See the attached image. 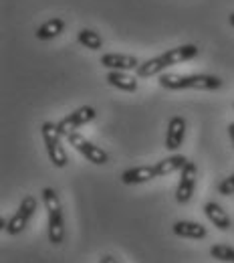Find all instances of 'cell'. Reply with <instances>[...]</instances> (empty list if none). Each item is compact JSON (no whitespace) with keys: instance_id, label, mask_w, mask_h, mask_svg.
I'll use <instances>...</instances> for the list:
<instances>
[{"instance_id":"6da1fadb","label":"cell","mask_w":234,"mask_h":263,"mask_svg":"<svg viewBox=\"0 0 234 263\" xmlns=\"http://www.w3.org/2000/svg\"><path fill=\"white\" fill-rule=\"evenodd\" d=\"M160 85L169 91H180V89H200V91H214L222 87V79L216 75H180V73H162L160 75Z\"/></svg>"},{"instance_id":"7a4b0ae2","label":"cell","mask_w":234,"mask_h":263,"mask_svg":"<svg viewBox=\"0 0 234 263\" xmlns=\"http://www.w3.org/2000/svg\"><path fill=\"white\" fill-rule=\"evenodd\" d=\"M40 197L49 215V241L53 245H61L65 237V227H63V206H61L59 195L47 186L40 191Z\"/></svg>"},{"instance_id":"3957f363","label":"cell","mask_w":234,"mask_h":263,"mask_svg":"<svg viewBox=\"0 0 234 263\" xmlns=\"http://www.w3.org/2000/svg\"><path fill=\"white\" fill-rule=\"evenodd\" d=\"M40 134H42V142H45L49 160L53 162L55 168H65L69 162V156L63 148V136L59 134V128L53 122H45L40 126Z\"/></svg>"},{"instance_id":"277c9868","label":"cell","mask_w":234,"mask_h":263,"mask_svg":"<svg viewBox=\"0 0 234 263\" xmlns=\"http://www.w3.org/2000/svg\"><path fill=\"white\" fill-rule=\"evenodd\" d=\"M67 142L83 156V158H87V162H91V164H97V166H103L109 162V156H107V152L99 148V146H95V144H91L85 136H81V134H77V132H73V134H69L67 136Z\"/></svg>"},{"instance_id":"5b68a950","label":"cell","mask_w":234,"mask_h":263,"mask_svg":"<svg viewBox=\"0 0 234 263\" xmlns=\"http://www.w3.org/2000/svg\"><path fill=\"white\" fill-rule=\"evenodd\" d=\"M36 206H38L36 198H34L33 195H27V197L23 198V202L18 204L16 213L12 215V219L8 221V225H6V233H8V235H18V233H23V231L27 229L29 221L33 219Z\"/></svg>"},{"instance_id":"8992f818","label":"cell","mask_w":234,"mask_h":263,"mask_svg":"<svg viewBox=\"0 0 234 263\" xmlns=\"http://www.w3.org/2000/svg\"><path fill=\"white\" fill-rule=\"evenodd\" d=\"M95 116H97V111H95L91 105H83V107L75 109L73 114L65 116V118H63V120L57 124V128H59V134H61L63 138H67L69 134L77 132L79 128H81V126H85V124L93 122V120H95Z\"/></svg>"},{"instance_id":"52a82bcc","label":"cell","mask_w":234,"mask_h":263,"mask_svg":"<svg viewBox=\"0 0 234 263\" xmlns=\"http://www.w3.org/2000/svg\"><path fill=\"white\" fill-rule=\"evenodd\" d=\"M196 174H198V168L190 160L180 170V182H178V189H176V200L180 204L190 202V198L194 195V189H196Z\"/></svg>"},{"instance_id":"ba28073f","label":"cell","mask_w":234,"mask_h":263,"mask_svg":"<svg viewBox=\"0 0 234 263\" xmlns=\"http://www.w3.org/2000/svg\"><path fill=\"white\" fill-rule=\"evenodd\" d=\"M99 63L111 71H135L141 65L139 59L134 55H121V53H107L99 59Z\"/></svg>"},{"instance_id":"9c48e42d","label":"cell","mask_w":234,"mask_h":263,"mask_svg":"<svg viewBox=\"0 0 234 263\" xmlns=\"http://www.w3.org/2000/svg\"><path fill=\"white\" fill-rule=\"evenodd\" d=\"M184 136H186V120L182 116H174L167 124L166 132V148L167 150H178L184 142Z\"/></svg>"},{"instance_id":"30bf717a","label":"cell","mask_w":234,"mask_h":263,"mask_svg":"<svg viewBox=\"0 0 234 263\" xmlns=\"http://www.w3.org/2000/svg\"><path fill=\"white\" fill-rule=\"evenodd\" d=\"M200 55V49L196 45H180L176 49H167L166 53H162V59L166 61V65H178L184 61H190L194 57Z\"/></svg>"},{"instance_id":"8fae6325","label":"cell","mask_w":234,"mask_h":263,"mask_svg":"<svg viewBox=\"0 0 234 263\" xmlns=\"http://www.w3.org/2000/svg\"><path fill=\"white\" fill-rule=\"evenodd\" d=\"M204 213H206V217H208V221L216 227V229L220 231H228L232 227V221H230V217H228V213L218 204V202H206L204 204Z\"/></svg>"},{"instance_id":"7c38bea8","label":"cell","mask_w":234,"mask_h":263,"mask_svg":"<svg viewBox=\"0 0 234 263\" xmlns=\"http://www.w3.org/2000/svg\"><path fill=\"white\" fill-rule=\"evenodd\" d=\"M154 178H158L154 166H135V168H127L121 174L123 184H143V182H150Z\"/></svg>"},{"instance_id":"4fadbf2b","label":"cell","mask_w":234,"mask_h":263,"mask_svg":"<svg viewBox=\"0 0 234 263\" xmlns=\"http://www.w3.org/2000/svg\"><path fill=\"white\" fill-rule=\"evenodd\" d=\"M105 81L111 85V87H115V89H121V91H137V87H139V83H137V79L132 77L127 71H109L107 73V77H105Z\"/></svg>"},{"instance_id":"5bb4252c","label":"cell","mask_w":234,"mask_h":263,"mask_svg":"<svg viewBox=\"0 0 234 263\" xmlns=\"http://www.w3.org/2000/svg\"><path fill=\"white\" fill-rule=\"evenodd\" d=\"M172 229H174V235L182 239H204L208 235L200 223H194V221H178L174 223Z\"/></svg>"},{"instance_id":"9a60e30c","label":"cell","mask_w":234,"mask_h":263,"mask_svg":"<svg viewBox=\"0 0 234 263\" xmlns=\"http://www.w3.org/2000/svg\"><path fill=\"white\" fill-rule=\"evenodd\" d=\"M186 162H188V158H184V156H180V154L167 156V158H164V160H160V162L154 164L156 176L160 178V176H167V174H172V172H180V170L186 166Z\"/></svg>"},{"instance_id":"2e32d148","label":"cell","mask_w":234,"mask_h":263,"mask_svg":"<svg viewBox=\"0 0 234 263\" xmlns=\"http://www.w3.org/2000/svg\"><path fill=\"white\" fill-rule=\"evenodd\" d=\"M63 29H65V21L63 18H51V21H47L45 25H40L36 29L34 36L38 41H51V39H55V36H59L63 33Z\"/></svg>"},{"instance_id":"e0dca14e","label":"cell","mask_w":234,"mask_h":263,"mask_svg":"<svg viewBox=\"0 0 234 263\" xmlns=\"http://www.w3.org/2000/svg\"><path fill=\"white\" fill-rule=\"evenodd\" d=\"M166 69H167L166 61L162 59V55H158V57H154V59H147V61H143V63L137 67L135 71H137V77L145 79V77H152V75L164 73Z\"/></svg>"},{"instance_id":"ac0fdd59","label":"cell","mask_w":234,"mask_h":263,"mask_svg":"<svg viewBox=\"0 0 234 263\" xmlns=\"http://www.w3.org/2000/svg\"><path fill=\"white\" fill-rule=\"evenodd\" d=\"M77 41H79L83 47H87L89 51H99L101 47H103V39H101V34L95 33V31H91V29H83V31H79Z\"/></svg>"},{"instance_id":"d6986e66","label":"cell","mask_w":234,"mask_h":263,"mask_svg":"<svg viewBox=\"0 0 234 263\" xmlns=\"http://www.w3.org/2000/svg\"><path fill=\"white\" fill-rule=\"evenodd\" d=\"M210 255L218 261L234 263V249L230 245H214V247H210Z\"/></svg>"},{"instance_id":"ffe728a7","label":"cell","mask_w":234,"mask_h":263,"mask_svg":"<svg viewBox=\"0 0 234 263\" xmlns=\"http://www.w3.org/2000/svg\"><path fill=\"white\" fill-rule=\"evenodd\" d=\"M218 195H222V197H230V195H234V174L232 176H228V178H224V180L218 184Z\"/></svg>"},{"instance_id":"44dd1931","label":"cell","mask_w":234,"mask_h":263,"mask_svg":"<svg viewBox=\"0 0 234 263\" xmlns=\"http://www.w3.org/2000/svg\"><path fill=\"white\" fill-rule=\"evenodd\" d=\"M99 263H119V261H117L115 257H111V255H103L99 259Z\"/></svg>"},{"instance_id":"7402d4cb","label":"cell","mask_w":234,"mask_h":263,"mask_svg":"<svg viewBox=\"0 0 234 263\" xmlns=\"http://www.w3.org/2000/svg\"><path fill=\"white\" fill-rule=\"evenodd\" d=\"M228 136H230V142H232V148H234V122L228 124Z\"/></svg>"},{"instance_id":"603a6c76","label":"cell","mask_w":234,"mask_h":263,"mask_svg":"<svg viewBox=\"0 0 234 263\" xmlns=\"http://www.w3.org/2000/svg\"><path fill=\"white\" fill-rule=\"evenodd\" d=\"M228 23H230V25L234 27V14H230V16H228Z\"/></svg>"}]
</instances>
